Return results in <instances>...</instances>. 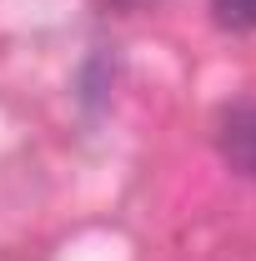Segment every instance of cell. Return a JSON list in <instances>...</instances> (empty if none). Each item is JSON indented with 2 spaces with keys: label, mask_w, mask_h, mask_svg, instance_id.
Here are the masks:
<instances>
[{
  "label": "cell",
  "mask_w": 256,
  "mask_h": 261,
  "mask_svg": "<svg viewBox=\"0 0 256 261\" xmlns=\"http://www.w3.org/2000/svg\"><path fill=\"white\" fill-rule=\"evenodd\" d=\"M221 151H226V161L236 166V171L256 176V100L226 116V126H221Z\"/></svg>",
  "instance_id": "6da1fadb"
},
{
  "label": "cell",
  "mask_w": 256,
  "mask_h": 261,
  "mask_svg": "<svg viewBox=\"0 0 256 261\" xmlns=\"http://www.w3.org/2000/svg\"><path fill=\"white\" fill-rule=\"evenodd\" d=\"M211 10L226 31H256V0H211Z\"/></svg>",
  "instance_id": "7a4b0ae2"
}]
</instances>
